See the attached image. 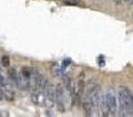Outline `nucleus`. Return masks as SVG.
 Masks as SVG:
<instances>
[{"instance_id": "1", "label": "nucleus", "mask_w": 133, "mask_h": 117, "mask_svg": "<svg viewBox=\"0 0 133 117\" xmlns=\"http://www.w3.org/2000/svg\"><path fill=\"white\" fill-rule=\"evenodd\" d=\"M118 94H119V101L125 104L130 115H133V94L131 92V90L121 86L118 89Z\"/></svg>"}, {"instance_id": "2", "label": "nucleus", "mask_w": 133, "mask_h": 117, "mask_svg": "<svg viewBox=\"0 0 133 117\" xmlns=\"http://www.w3.org/2000/svg\"><path fill=\"white\" fill-rule=\"evenodd\" d=\"M105 96V102L107 104V108L110 110V115H117V110H118V103H117V97H116V90L115 89H109L104 94Z\"/></svg>"}, {"instance_id": "3", "label": "nucleus", "mask_w": 133, "mask_h": 117, "mask_svg": "<svg viewBox=\"0 0 133 117\" xmlns=\"http://www.w3.org/2000/svg\"><path fill=\"white\" fill-rule=\"evenodd\" d=\"M43 94H44V97H46V104L48 107H53L56 102V88L53 87L49 82L47 81L46 86L43 88Z\"/></svg>"}, {"instance_id": "4", "label": "nucleus", "mask_w": 133, "mask_h": 117, "mask_svg": "<svg viewBox=\"0 0 133 117\" xmlns=\"http://www.w3.org/2000/svg\"><path fill=\"white\" fill-rule=\"evenodd\" d=\"M32 99L33 102L37 104V105H43L46 104V97H44V94H43V90H39L35 89L33 92H32Z\"/></svg>"}, {"instance_id": "5", "label": "nucleus", "mask_w": 133, "mask_h": 117, "mask_svg": "<svg viewBox=\"0 0 133 117\" xmlns=\"http://www.w3.org/2000/svg\"><path fill=\"white\" fill-rule=\"evenodd\" d=\"M34 83H35V89H39V90H43L44 86L47 83V79L44 77L43 75L36 73L34 75Z\"/></svg>"}, {"instance_id": "6", "label": "nucleus", "mask_w": 133, "mask_h": 117, "mask_svg": "<svg viewBox=\"0 0 133 117\" xmlns=\"http://www.w3.org/2000/svg\"><path fill=\"white\" fill-rule=\"evenodd\" d=\"M99 87V84H98L96 81H89L88 84H85V87H84V90H85V96H88L89 94H91L93 90H96Z\"/></svg>"}, {"instance_id": "7", "label": "nucleus", "mask_w": 133, "mask_h": 117, "mask_svg": "<svg viewBox=\"0 0 133 117\" xmlns=\"http://www.w3.org/2000/svg\"><path fill=\"white\" fill-rule=\"evenodd\" d=\"M82 105H83V109H84V111H85V114L88 115V116H92V115H95L93 112V108H92V105H91V103L89 102V99H85L83 103H82Z\"/></svg>"}, {"instance_id": "8", "label": "nucleus", "mask_w": 133, "mask_h": 117, "mask_svg": "<svg viewBox=\"0 0 133 117\" xmlns=\"http://www.w3.org/2000/svg\"><path fill=\"white\" fill-rule=\"evenodd\" d=\"M33 69L32 68H29V67H23L22 69H21V75L27 79V80H30V77H32V75H33Z\"/></svg>"}, {"instance_id": "9", "label": "nucleus", "mask_w": 133, "mask_h": 117, "mask_svg": "<svg viewBox=\"0 0 133 117\" xmlns=\"http://www.w3.org/2000/svg\"><path fill=\"white\" fill-rule=\"evenodd\" d=\"M0 63H1V66H2V67H5V68H8V67H9V63H11L8 55H4V56H1V61H0Z\"/></svg>"}, {"instance_id": "10", "label": "nucleus", "mask_w": 133, "mask_h": 117, "mask_svg": "<svg viewBox=\"0 0 133 117\" xmlns=\"http://www.w3.org/2000/svg\"><path fill=\"white\" fill-rule=\"evenodd\" d=\"M97 61H98V64H99L100 67H103V66L105 64V61H104V56H103V55H100V56L98 57Z\"/></svg>"}, {"instance_id": "11", "label": "nucleus", "mask_w": 133, "mask_h": 117, "mask_svg": "<svg viewBox=\"0 0 133 117\" xmlns=\"http://www.w3.org/2000/svg\"><path fill=\"white\" fill-rule=\"evenodd\" d=\"M80 0H64V2L67 5H77Z\"/></svg>"}, {"instance_id": "12", "label": "nucleus", "mask_w": 133, "mask_h": 117, "mask_svg": "<svg viewBox=\"0 0 133 117\" xmlns=\"http://www.w3.org/2000/svg\"><path fill=\"white\" fill-rule=\"evenodd\" d=\"M70 63H71V61L69 59H65V60L63 61V67H67V66H69Z\"/></svg>"}, {"instance_id": "13", "label": "nucleus", "mask_w": 133, "mask_h": 117, "mask_svg": "<svg viewBox=\"0 0 133 117\" xmlns=\"http://www.w3.org/2000/svg\"><path fill=\"white\" fill-rule=\"evenodd\" d=\"M125 2H127V4H132L133 2V0H124Z\"/></svg>"}, {"instance_id": "14", "label": "nucleus", "mask_w": 133, "mask_h": 117, "mask_svg": "<svg viewBox=\"0 0 133 117\" xmlns=\"http://www.w3.org/2000/svg\"><path fill=\"white\" fill-rule=\"evenodd\" d=\"M116 2H117V4H120V2H121V0H115Z\"/></svg>"}]
</instances>
